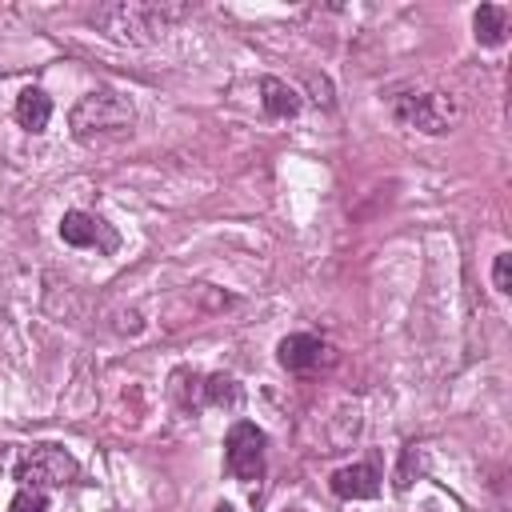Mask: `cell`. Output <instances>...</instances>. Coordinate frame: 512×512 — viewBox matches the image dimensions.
Returning <instances> with one entry per match:
<instances>
[{"label":"cell","instance_id":"obj_1","mask_svg":"<svg viewBox=\"0 0 512 512\" xmlns=\"http://www.w3.org/2000/svg\"><path fill=\"white\" fill-rule=\"evenodd\" d=\"M136 120V108L128 96L112 92V88H92L84 92L72 112H68V128L76 140H96V136H112V132H128Z\"/></svg>","mask_w":512,"mask_h":512},{"label":"cell","instance_id":"obj_2","mask_svg":"<svg viewBox=\"0 0 512 512\" xmlns=\"http://www.w3.org/2000/svg\"><path fill=\"white\" fill-rule=\"evenodd\" d=\"M12 476L20 480V488H36V492H48V488H64L80 476V464L76 456L64 448V444H32L20 452V460L12 464Z\"/></svg>","mask_w":512,"mask_h":512},{"label":"cell","instance_id":"obj_3","mask_svg":"<svg viewBox=\"0 0 512 512\" xmlns=\"http://www.w3.org/2000/svg\"><path fill=\"white\" fill-rule=\"evenodd\" d=\"M184 12H188L184 4H104L96 8L92 20L116 40H136V32H164Z\"/></svg>","mask_w":512,"mask_h":512},{"label":"cell","instance_id":"obj_4","mask_svg":"<svg viewBox=\"0 0 512 512\" xmlns=\"http://www.w3.org/2000/svg\"><path fill=\"white\" fill-rule=\"evenodd\" d=\"M392 116L404 128H416L424 136H440L456 124V100L444 92H400V96H392Z\"/></svg>","mask_w":512,"mask_h":512},{"label":"cell","instance_id":"obj_5","mask_svg":"<svg viewBox=\"0 0 512 512\" xmlns=\"http://www.w3.org/2000/svg\"><path fill=\"white\" fill-rule=\"evenodd\" d=\"M264 448H268L264 428H256L252 420H236L224 436V468L232 472V480H240V484L260 480L264 476Z\"/></svg>","mask_w":512,"mask_h":512},{"label":"cell","instance_id":"obj_6","mask_svg":"<svg viewBox=\"0 0 512 512\" xmlns=\"http://www.w3.org/2000/svg\"><path fill=\"white\" fill-rule=\"evenodd\" d=\"M60 240L72 244V248H96L104 256L120 248V232L108 220H100L92 212H80V208H72V212L60 216Z\"/></svg>","mask_w":512,"mask_h":512},{"label":"cell","instance_id":"obj_7","mask_svg":"<svg viewBox=\"0 0 512 512\" xmlns=\"http://www.w3.org/2000/svg\"><path fill=\"white\" fill-rule=\"evenodd\" d=\"M276 360H280L288 372H312V368H320L324 360H332V348H328L320 336H312V332H292V336H284V340L276 344Z\"/></svg>","mask_w":512,"mask_h":512},{"label":"cell","instance_id":"obj_8","mask_svg":"<svg viewBox=\"0 0 512 512\" xmlns=\"http://www.w3.org/2000/svg\"><path fill=\"white\" fill-rule=\"evenodd\" d=\"M328 488L340 500H372L380 496V472L372 464H344L328 476Z\"/></svg>","mask_w":512,"mask_h":512},{"label":"cell","instance_id":"obj_9","mask_svg":"<svg viewBox=\"0 0 512 512\" xmlns=\"http://www.w3.org/2000/svg\"><path fill=\"white\" fill-rule=\"evenodd\" d=\"M16 124L24 128V132H32V136H40L44 128H48V120H52V96L44 92V88H20V96H16Z\"/></svg>","mask_w":512,"mask_h":512},{"label":"cell","instance_id":"obj_10","mask_svg":"<svg viewBox=\"0 0 512 512\" xmlns=\"http://www.w3.org/2000/svg\"><path fill=\"white\" fill-rule=\"evenodd\" d=\"M472 36L480 48H500L508 40V8L500 4H480L472 12Z\"/></svg>","mask_w":512,"mask_h":512},{"label":"cell","instance_id":"obj_11","mask_svg":"<svg viewBox=\"0 0 512 512\" xmlns=\"http://www.w3.org/2000/svg\"><path fill=\"white\" fill-rule=\"evenodd\" d=\"M260 104H264V112L272 120H292L300 112V92L292 84L276 80V76H264L260 80Z\"/></svg>","mask_w":512,"mask_h":512},{"label":"cell","instance_id":"obj_12","mask_svg":"<svg viewBox=\"0 0 512 512\" xmlns=\"http://www.w3.org/2000/svg\"><path fill=\"white\" fill-rule=\"evenodd\" d=\"M204 404H208V408H224V412H236V408L244 404V388H240L232 376L216 372V376H208V380H204Z\"/></svg>","mask_w":512,"mask_h":512},{"label":"cell","instance_id":"obj_13","mask_svg":"<svg viewBox=\"0 0 512 512\" xmlns=\"http://www.w3.org/2000/svg\"><path fill=\"white\" fill-rule=\"evenodd\" d=\"M8 512H48V492L20 488V492L8 500Z\"/></svg>","mask_w":512,"mask_h":512},{"label":"cell","instance_id":"obj_14","mask_svg":"<svg viewBox=\"0 0 512 512\" xmlns=\"http://www.w3.org/2000/svg\"><path fill=\"white\" fill-rule=\"evenodd\" d=\"M492 288H496L500 296L512 292V252H500V256L492 260Z\"/></svg>","mask_w":512,"mask_h":512},{"label":"cell","instance_id":"obj_15","mask_svg":"<svg viewBox=\"0 0 512 512\" xmlns=\"http://www.w3.org/2000/svg\"><path fill=\"white\" fill-rule=\"evenodd\" d=\"M212 512H236V508H232V504H228V500H220V504H216V508H212Z\"/></svg>","mask_w":512,"mask_h":512}]
</instances>
